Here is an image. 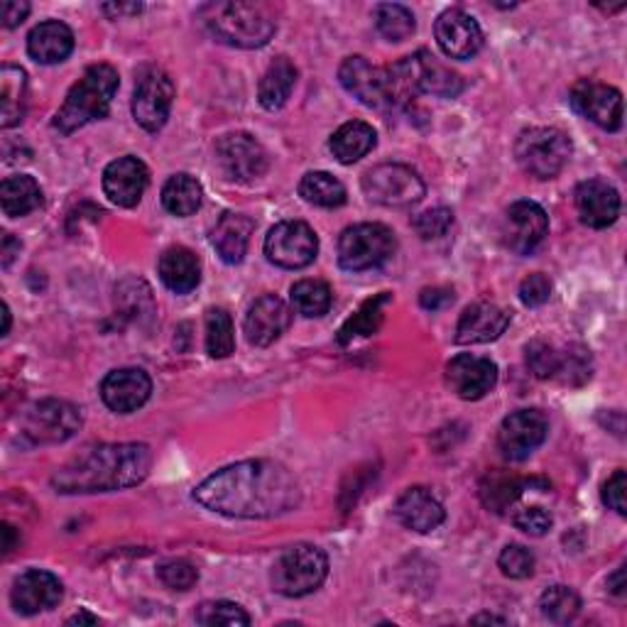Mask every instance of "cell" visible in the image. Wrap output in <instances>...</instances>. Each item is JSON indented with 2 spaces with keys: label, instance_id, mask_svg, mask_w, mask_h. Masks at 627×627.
<instances>
[{
  "label": "cell",
  "instance_id": "cell-28",
  "mask_svg": "<svg viewBox=\"0 0 627 627\" xmlns=\"http://www.w3.org/2000/svg\"><path fill=\"white\" fill-rule=\"evenodd\" d=\"M252 228H256V224L246 214H224L218 218V224L212 230V246L228 266L244 262Z\"/></svg>",
  "mask_w": 627,
  "mask_h": 627
},
{
  "label": "cell",
  "instance_id": "cell-14",
  "mask_svg": "<svg viewBox=\"0 0 627 627\" xmlns=\"http://www.w3.org/2000/svg\"><path fill=\"white\" fill-rule=\"evenodd\" d=\"M571 106L591 123H596L603 130H620L623 126V94L608 84H598L591 79L579 82L571 89Z\"/></svg>",
  "mask_w": 627,
  "mask_h": 627
},
{
  "label": "cell",
  "instance_id": "cell-25",
  "mask_svg": "<svg viewBox=\"0 0 627 627\" xmlns=\"http://www.w3.org/2000/svg\"><path fill=\"white\" fill-rule=\"evenodd\" d=\"M338 82L344 89L356 96L360 104L370 108L388 106V96H385V74L382 69L372 67L366 57H348L338 67Z\"/></svg>",
  "mask_w": 627,
  "mask_h": 627
},
{
  "label": "cell",
  "instance_id": "cell-2",
  "mask_svg": "<svg viewBox=\"0 0 627 627\" xmlns=\"http://www.w3.org/2000/svg\"><path fill=\"white\" fill-rule=\"evenodd\" d=\"M152 454L145 444H98L54 471L52 488L62 495L113 493L148 478Z\"/></svg>",
  "mask_w": 627,
  "mask_h": 627
},
{
  "label": "cell",
  "instance_id": "cell-44",
  "mask_svg": "<svg viewBox=\"0 0 627 627\" xmlns=\"http://www.w3.org/2000/svg\"><path fill=\"white\" fill-rule=\"evenodd\" d=\"M158 576L162 581V586H167L170 591H190L196 581H199V571L186 559H170L160 564Z\"/></svg>",
  "mask_w": 627,
  "mask_h": 627
},
{
  "label": "cell",
  "instance_id": "cell-13",
  "mask_svg": "<svg viewBox=\"0 0 627 627\" xmlns=\"http://www.w3.org/2000/svg\"><path fill=\"white\" fill-rule=\"evenodd\" d=\"M502 244L517 256H530L549 234V216L534 202H515L502 218Z\"/></svg>",
  "mask_w": 627,
  "mask_h": 627
},
{
  "label": "cell",
  "instance_id": "cell-38",
  "mask_svg": "<svg viewBox=\"0 0 627 627\" xmlns=\"http://www.w3.org/2000/svg\"><path fill=\"white\" fill-rule=\"evenodd\" d=\"M292 306L302 316H324L328 310H332L334 294L332 288L322 280H300L292 288Z\"/></svg>",
  "mask_w": 627,
  "mask_h": 627
},
{
  "label": "cell",
  "instance_id": "cell-24",
  "mask_svg": "<svg viewBox=\"0 0 627 627\" xmlns=\"http://www.w3.org/2000/svg\"><path fill=\"white\" fill-rule=\"evenodd\" d=\"M508 326H510V314L505 312L502 306L490 302L471 304L458 318L456 344L461 346L490 344V340L500 338Z\"/></svg>",
  "mask_w": 627,
  "mask_h": 627
},
{
  "label": "cell",
  "instance_id": "cell-56",
  "mask_svg": "<svg viewBox=\"0 0 627 627\" xmlns=\"http://www.w3.org/2000/svg\"><path fill=\"white\" fill-rule=\"evenodd\" d=\"M98 618H94V615L89 613H79V615H74V618L67 620V625H96Z\"/></svg>",
  "mask_w": 627,
  "mask_h": 627
},
{
  "label": "cell",
  "instance_id": "cell-29",
  "mask_svg": "<svg viewBox=\"0 0 627 627\" xmlns=\"http://www.w3.org/2000/svg\"><path fill=\"white\" fill-rule=\"evenodd\" d=\"M158 272L164 288L174 294H190L202 280V262L190 248L174 246L162 252Z\"/></svg>",
  "mask_w": 627,
  "mask_h": 627
},
{
  "label": "cell",
  "instance_id": "cell-1",
  "mask_svg": "<svg viewBox=\"0 0 627 627\" xmlns=\"http://www.w3.org/2000/svg\"><path fill=\"white\" fill-rule=\"evenodd\" d=\"M194 500L238 520H268L300 508L302 490L282 464L256 458L216 471L194 490Z\"/></svg>",
  "mask_w": 627,
  "mask_h": 627
},
{
  "label": "cell",
  "instance_id": "cell-52",
  "mask_svg": "<svg viewBox=\"0 0 627 627\" xmlns=\"http://www.w3.org/2000/svg\"><path fill=\"white\" fill-rule=\"evenodd\" d=\"M448 302H454V294L444 288H432L420 294V304L424 306V310H432V312L442 310V306H446Z\"/></svg>",
  "mask_w": 627,
  "mask_h": 627
},
{
  "label": "cell",
  "instance_id": "cell-42",
  "mask_svg": "<svg viewBox=\"0 0 627 627\" xmlns=\"http://www.w3.org/2000/svg\"><path fill=\"white\" fill-rule=\"evenodd\" d=\"M196 623L199 625H228V627H246L250 625V615L240 608L238 603L230 601H208L196 608Z\"/></svg>",
  "mask_w": 627,
  "mask_h": 627
},
{
  "label": "cell",
  "instance_id": "cell-55",
  "mask_svg": "<svg viewBox=\"0 0 627 627\" xmlns=\"http://www.w3.org/2000/svg\"><path fill=\"white\" fill-rule=\"evenodd\" d=\"M608 588H610V593H615V596H618V598L625 596V569H623V566H620L618 571H615V574L608 579Z\"/></svg>",
  "mask_w": 627,
  "mask_h": 627
},
{
  "label": "cell",
  "instance_id": "cell-16",
  "mask_svg": "<svg viewBox=\"0 0 627 627\" xmlns=\"http://www.w3.org/2000/svg\"><path fill=\"white\" fill-rule=\"evenodd\" d=\"M439 47L451 60H471L483 47V30L461 8L444 10L434 25Z\"/></svg>",
  "mask_w": 627,
  "mask_h": 627
},
{
  "label": "cell",
  "instance_id": "cell-48",
  "mask_svg": "<svg viewBox=\"0 0 627 627\" xmlns=\"http://www.w3.org/2000/svg\"><path fill=\"white\" fill-rule=\"evenodd\" d=\"M512 522L517 530H522L525 534H532V537H542L549 530H552V515H549L544 508H539V505H532V508H522L520 512H515Z\"/></svg>",
  "mask_w": 627,
  "mask_h": 627
},
{
  "label": "cell",
  "instance_id": "cell-32",
  "mask_svg": "<svg viewBox=\"0 0 627 627\" xmlns=\"http://www.w3.org/2000/svg\"><path fill=\"white\" fill-rule=\"evenodd\" d=\"M296 84V67L288 57L274 60L268 72L262 74L260 86H258V98L262 108L268 111H280V108L290 101V96L294 91Z\"/></svg>",
  "mask_w": 627,
  "mask_h": 627
},
{
  "label": "cell",
  "instance_id": "cell-58",
  "mask_svg": "<svg viewBox=\"0 0 627 627\" xmlns=\"http://www.w3.org/2000/svg\"><path fill=\"white\" fill-rule=\"evenodd\" d=\"M10 332V310H8V304H3V332H0V336H8Z\"/></svg>",
  "mask_w": 627,
  "mask_h": 627
},
{
  "label": "cell",
  "instance_id": "cell-57",
  "mask_svg": "<svg viewBox=\"0 0 627 627\" xmlns=\"http://www.w3.org/2000/svg\"><path fill=\"white\" fill-rule=\"evenodd\" d=\"M3 537H6V542H3V552L10 554L13 552V527L10 525H3Z\"/></svg>",
  "mask_w": 627,
  "mask_h": 627
},
{
  "label": "cell",
  "instance_id": "cell-5",
  "mask_svg": "<svg viewBox=\"0 0 627 627\" xmlns=\"http://www.w3.org/2000/svg\"><path fill=\"white\" fill-rule=\"evenodd\" d=\"M328 574V559L314 544H294L284 549L272 566V588L280 596L302 598L314 593Z\"/></svg>",
  "mask_w": 627,
  "mask_h": 627
},
{
  "label": "cell",
  "instance_id": "cell-17",
  "mask_svg": "<svg viewBox=\"0 0 627 627\" xmlns=\"http://www.w3.org/2000/svg\"><path fill=\"white\" fill-rule=\"evenodd\" d=\"M446 382L461 400H483L498 382V366L490 358L461 354L446 366Z\"/></svg>",
  "mask_w": 627,
  "mask_h": 627
},
{
  "label": "cell",
  "instance_id": "cell-31",
  "mask_svg": "<svg viewBox=\"0 0 627 627\" xmlns=\"http://www.w3.org/2000/svg\"><path fill=\"white\" fill-rule=\"evenodd\" d=\"M376 142L378 136L372 126L363 123V120H350V123H344L336 130L332 140H328V148H332L334 158L340 164H354L360 158H366L376 148Z\"/></svg>",
  "mask_w": 627,
  "mask_h": 627
},
{
  "label": "cell",
  "instance_id": "cell-9",
  "mask_svg": "<svg viewBox=\"0 0 627 627\" xmlns=\"http://www.w3.org/2000/svg\"><path fill=\"white\" fill-rule=\"evenodd\" d=\"M363 192L370 202L390 208H407L424 199L426 186L420 174L407 164L385 162L366 172L363 177Z\"/></svg>",
  "mask_w": 627,
  "mask_h": 627
},
{
  "label": "cell",
  "instance_id": "cell-10",
  "mask_svg": "<svg viewBox=\"0 0 627 627\" xmlns=\"http://www.w3.org/2000/svg\"><path fill=\"white\" fill-rule=\"evenodd\" d=\"M174 84L167 72L160 67H145L138 74L133 91V118L148 133H158L164 128L172 111Z\"/></svg>",
  "mask_w": 627,
  "mask_h": 627
},
{
  "label": "cell",
  "instance_id": "cell-8",
  "mask_svg": "<svg viewBox=\"0 0 627 627\" xmlns=\"http://www.w3.org/2000/svg\"><path fill=\"white\" fill-rule=\"evenodd\" d=\"M82 429L79 407L67 400H40L30 404L23 420H20V432L30 444H64Z\"/></svg>",
  "mask_w": 627,
  "mask_h": 627
},
{
  "label": "cell",
  "instance_id": "cell-54",
  "mask_svg": "<svg viewBox=\"0 0 627 627\" xmlns=\"http://www.w3.org/2000/svg\"><path fill=\"white\" fill-rule=\"evenodd\" d=\"M101 10L111 18H123V15H138L142 6L140 3H106L101 6Z\"/></svg>",
  "mask_w": 627,
  "mask_h": 627
},
{
  "label": "cell",
  "instance_id": "cell-20",
  "mask_svg": "<svg viewBox=\"0 0 627 627\" xmlns=\"http://www.w3.org/2000/svg\"><path fill=\"white\" fill-rule=\"evenodd\" d=\"M150 172L138 158H118L104 170V192L116 206L133 208L148 190Z\"/></svg>",
  "mask_w": 627,
  "mask_h": 627
},
{
  "label": "cell",
  "instance_id": "cell-6",
  "mask_svg": "<svg viewBox=\"0 0 627 627\" xmlns=\"http://www.w3.org/2000/svg\"><path fill=\"white\" fill-rule=\"evenodd\" d=\"M398 250V238L382 224H356L338 238V266L348 272L378 270Z\"/></svg>",
  "mask_w": 627,
  "mask_h": 627
},
{
  "label": "cell",
  "instance_id": "cell-49",
  "mask_svg": "<svg viewBox=\"0 0 627 627\" xmlns=\"http://www.w3.org/2000/svg\"><path fill=\"white\" fill-rule=\"evenodd\" d=\"M552 296V282L547 274L534 272L530 278H525L520 284V300L525 306H542Z\"/></svg>",
  "mask_w": 627,
  "mask_h": 627
},
{
  "label": "cell",
  "instance_id": "cell-7",
  "mask_svg": "<svg viewBox=\"0 0 627 627\" xmlns=\"http://www.w3.org/2000/svg\"><path fill=\"white\" fill-rule=\"evenodd\" d=\"M520 167L537 180H554L571 158V140L556 128H527L515 142Z\"/></svg>",
  "mask_w": 627,
  "mask_h": 627
},
{
  "label": "cell",
  "instance_id": "cell-59",
  "mask_svg": "<svg viewBox=\"0 0 627 627\" xmlns=\"http://www.w3.org/2000/svg\"><path fill=\"white\" fill-rule=\"evenodd\" d=\"M473 623H505V618H495V615H476Z\"/></svg>",
  "mask_w": 627,
  "mask_h": 627
},
{
  "label": "cell",
  "instance_id": "cell-53",
  "mask_svg": "<svg viewBox=\"0 0 627 627\" xmlns=\"http://www.w3.org/2000/svg\"><path fill=\"white\" fill-rule=\"evenodd\" d=\"M15 256H20V240H15L10 234H6L3 246H0V266L8 270L10 262L15 260Z\"/></svg>",
  "mask_w": 627,
  "mask_h": 627
},
{
  "label": "cell",
  "instance_id": "cell-4",
  "mask_svg": "<svg viewBox=\"0 0 627 627\" xmlns=\"http://www.w3.org/2000/svg\"><path fill=\"white\" fill-rule=\"evenodd\" d=\"M116 91L118 72L111 64H94L69 89L67 101L60 108V113L54 116V128L62 136H72L74 130L106 118Z\"/></svg>",
  "mask_w": 627,
  "mask_h": 627
},
{
  "label": "cell",
  "instance_id": "cell-12",
  "mask_svg": "<svg viewBox=\"0 0 627 627\" xmlns=\"http://www.w3.org/2000/svg\"><path fill=\"white\" fill-rule=\"evenodd\" d=\"M549 420L539 410H517L505 417L498 432V446L508 461H525L544 444Z\"/></svg>",
  "mask_w": 627,
  "mask_h": 627
},
{
  "label": "cell",
  "instance_id": "cell-47",
  "mask_svg": "<svg viewBox=\"0 0 627 627\" xmlns=\"http://www.w3.org/2000/svg\"><path fill=\"white\" fill-rule=\"evenodd\" d=\"M412 226L422 240H439V238L448 236L451 226H454V214H451L444 206L429 208V212L414 218Z\"/></svg>",
  "mask_w": 627,
  "mask_h": 627
},
{
  "label": "cell",
  "instance_id": "cell-33",
  "mask_svg": "<svg viewBox=\"0 0 627 627\" xmlns=\"http://www.w3.org/2000/svg\"><path fill=\"white\" fill-rule=\"evenodd\" d=\"M0 204H3V214L10 218H20L35 212L42 206V190L40 184L28 177V174H15L0 184Z\"/></svg>",
  "mask_w": 627,
  "mask_h": 627
},
{
  "label": "cell",
  "instance_id": "cell-19",
  "mask_svg": "<svg viewBox=\"0 0 627 627\" xmlns=\"http://www.w3.org/2000/svg\"><path fill=\"white\" fill-rule=\"evenodd\" d=\"M64 596L62 581L42 569H30L25 574H20L13 583V608L23 615H37L52 610L54 605H60Z\"/></svg>",
  "mask_w": 627,
  "mask_h": 627
},
{
  "label": "cell",
  "instance_id": "cell-23",
  "mask_svg": "<svg viewBox=\"0 0 627 627\" xmlns=\"http://www.w3.org/2000/svg\"><path fill=\"white\" fill-rule=\"evenodd\" d=\"M581 224L588 228H608L618 221L620 194L613 184L603 180H588L576 186L574 194Z\"/></svg>",
  "mask_w": 627,
  "mask_h": 627
},
{
  "label": "cell",
  "instance_id": "cell-3",
  "mask_svg": "<svg viewBox=\"0 0 627 627\" xmlns=\"http://www.w3.org/2000/svg\"><path fill=\"white\" fill-rule=\"evenodd\" d=\"M199 20L208 35L240 50L266 47L278 32L274 10L268 3H246V0L206 3L199 8Z\"/></svg>",
  "mask_w": 627,
  "mask_h": 627
},
{
  "label": "cell",
  "instance_id": "cell-45",
  "mask_svg": "<svg viewBox=\"0 0 627 627\" xmlns=\"http://www.w3.org/2000/svg\"><path fill=\"white\" fill-rule=\"evenodd\" d=\"M534 554L522 544H508L498 556V566L510 579H530L534 574Z\"/></svg>",
  "mask_w": 627,
  "mask_h": 627
},
{
  "label": "cell",
  "instance_id": "cell-37",
  "mask_svg": "<svg viewBox=\"0 0 627 627\" xmlns=\"http://www.w3.org/2000/svg\"><path fill=\"white\" fill-rule=\"evenodd\" d=\"M530 483L510 476V473H490L486 480L480 483V500L493 512H505L510 505L520 498Z\"/></svg>",
  "mask_w": 627,
  "mask_h": 627
},
{
  "label": "cell",
  "instance_id": "cell-51",
  "mask_svg": "<svg viewBox=\"0 0 627 627\" xmlns=\"http://www.w3.org/2000/svg\"><path fill=\"white\" fill-rule=\"evenodd\" d=\"M30 13V3H23V0H8V3L0 6V18H3V25L8 30L18 28Z\"/></svg>",
  "mask_w": 627,
  "mask_h": 627
},
{
  "label": "cell",
  "instance_id": "cell-18",
  "mask_svg": "<svg viewBox=\"0 0 627 627\" xmlns=\"http://www.w3.org/2000/svg\"><path fill=\"white\" fill-rule=\"evenodd\" d=\"M152 380L140 368H120L111 370L101 382V398L108 410L118 414L138 412L150 400Z\"/></svg>",
  "mask_w": 627,
  "mask_h": 627
},
{
  "label": "cell",
  "instance_id": "cell-43",
  "mask_svg": "<svg viewBox=\"0 0 627 627\" xmlns=\"http://www.w3.org/2000/svg\"><path fill=\"white\" fill-rule=\"evenodd\" d=\"M525 358H527V368L532 370L534 378L539 380L556 378L561 354H556V348L552 344H547V340H532L525 350Z\"/></svg>",
  "mask_w": 627,
  "mask_h": 627
},
{
  "label": "cell",
  "instance_id": "cell-40",
  "mask_svg": "<svg viewBox=\"0 0 627 627\" xmlns=\"http://www.w3.org/2000/svg\"><path fill=\"white\" fill-rule=\"evenodd\" d=\"M236 348L234 318L226 310L206 312V350L212 358H228Z\"/></svg>",
  "mask_w": 627,
  "mask_h": 627
},
{
  "label": "cell",
  "instance_id": "cell-30",
  "mask_svg": "<svg viewBox=\"0 0 627 627\" xmlns=\"http://www.w3.org/2000/svg\"><path fill=\"white\" fill-rule=\"evenodd\" d=\"M25 104L28 74L15 64H3V69H0V126H18L25 116Z\"/></svg>",
  "mask_w": 627,
  "mask_h": 627
},
{
  "label": "cell",
  "instance_id": "cell-15",
  "mask_svg": "<svg viewBox=\"0 0 627 627\" xmlns=\"http://www.w3.org/2000/svg\"><path fill=\"white\" fill-rule=\"evenodd\" d=\"M216 155L230 180L252 182L268 172V152L248 133H228L216 142Z\"/></svg>",
  "mask_w": 627,
  "mask_h": 627
},
{
  "label": "cell",
  "instance_id": "cell-35",
  "mask_svg": "<svg viewBox=\"0 0 627 627\" xmlns=\"http://www.w3.org/2000/svg\"><path fill=\"white\" fill-rule=\"evenodd\" d=\"M390 300L392 296L388 292H382V294L372 296V300L363 304L360 310L350 316L344 326H340L338 344H350V340H356V338H366V336L376 334L382 324L385 306L390 304Z\"/></svg>",
  "mask_w": 627,
  "mask_h": 627
},
{
  "label": "cell",
  "instance_id": "cell-36",
  "mask_svg": "<svg viewBox=\"0 0 627 627\" xmlns=\"http://www.w3.org/2000/svg\"><path fill=\"white\" fill-rule=\"evenodd\" d=\"M300 196L306 204L322 208H338L346 204V186L328 172H310L300 182Z\"/></svg>",
  "mask_w": 627,
  "mask_h": 627
},
{
  "label": "cell",
  "instance_id": "cell-11",
  "mask_svg": "<svg viewBox=\"0 0 627 627\" xmlns=\"http://www.w3.org/2000/svg\"><path fill=\"white\" fill-rule=\"evenodd\" d=\"M318 252V238L304 221H282L266 238V256L272 266L302 270L312 266Z\"/></svg>",
  "mask_w": 627,
  "mask_h": 627
},
{
  "label": "cell",
  "instance_id": "cell-34",
  "mask_svg": "<svg viewBox=\"0 0 627 627\" xmlns=\"http://www.w3.org/2000/svg\"><path fill=\"white\" fill-rule=\"evenodd\" d=\"M204 199L202 184L196 182L190 174H174L162 186V206L167 208L172 216L186 218L199 212Z\"/></svg>",
  "mask_w": 627,
  "mask_h": 627
},
{
  "label": "cell",
  "instance_id": "cell-26",
  "mask_svg": "<svg viewBox=\"0 0 627 627\" xmlns=\"http://www.w3.org/2000/svg\"><path fill=\"white\" fill-rule=\"evenodd\" d=\"M394 515L398 520L412 532H434L439 525L444 522V505L436 500V495L432 490H426L422 486L407 488L398 502H394Z\"/></svg>",
  "mask_w": 627,
  "mask_h": 627
},
{
  "label": "cell",
  "instance_id": "cell-27",
  "mask_svg": "<svg viewBox=\"0 0 627 627\" xmlns=\"http://www.w3.org/2000/svg\"><path fill=\"white\" fill-rule=\"evenodd\" d=\"M74 50V32L60 20H47L32 28L28 35V54L40 64H60Z\"/></svg>",
  "mask_w": 627,
  "mask_h": 627
},
{
  "label": "cell",
  "instance_id": "cell-39",
  "mask_svg": "<svg viewBox=\"0 0 627 627\" xmlns=\"http://www.w3.org/2000/svg\"><path fill=\"white\" fill-rule=\"evenodd\" d=\"M372 18H376V28L380 35L390 42H404L407 37H412V32L417 28L412 10L400 3L376 6V13H372Z\"/></svg>",
  "mask_w": 627,
  "mask_h": 627
},
{
  "label": "cell",
  "instance_id": "cell-41",
  "mask_svg": "<svg viewBox=\"0 0 627 627\" xmlns=\"http://www.w3.org/2000/svg\"><path fill=\"white\" fill-rule=\"evenodd\" d=\"M539 608H542V615L547 620L552 623H571L581 610V598L574 588L569 586H552L542 593L539 598Z\"/></svg>",
  "mask_w": 627,
  "mask_h": 627
},
{
  "label": "cell",
  "instance_id": "cell-21",
  "mask_svg": "<svg viewBox=\"0 0 627 627\" xmlns=\"http://www.w3.org/2000/svg\"><path fill=\"white\" fill-rule=\"evenodd\" d=\"M290 324H292L290 306L284 304L280 296L266 294L248 310L244 328L250 346L266 348L288 332Z\"/></svg>",
  "mask_w": 627,
  "mask_h": 627
},
{
  "label": "cell",
  "instance_id": "cell-22",
  "mask_svg": "<svg viewBox=\"0 0 627 627\" xmlns=\"http://www.w3.org/2000/svg\"><path fill=\"white\" fill-rule=\"evenodd\" d=\"M407 60L410 82L414 94H432L439 98H456L464 91V79L456 72H451L446 64L439 62L434 54L420 50Z\"/></svg>",
  "mask_w": 627,
  "mask_h": 627
},
{
  "label": "cell",
  "instance_id": "cell-46",
  "mask_svg": "<svg viewBox=\"0 0 627 627\" xmlns=\"http://www.w3.org/2000/svg\"><path fill=\"white\" fill-rule=\"evenodd\" d=\"M556 376L569 385H581L591 378V354L583 346H571L559 363Z\"/></svg>",
  "mask_w": 627,
  "mask_h": 627
},
{
  "label": "cell",
  "instance_id": "cell-50",
  "mask_svg": "<svg viewBox=\"0 0 627 627\" xmlns=\"http://www.w3.org/2000/svg\"><path fill=\"white\" fill-rule=\"evenodd\" d=\"M625 490H627V476L625 471H615L613 476L605 480L603 486V502L618 515H625Z\"/></svg>",
  "mask_w": 627,
  "mask_h": 627
}]
</instances>
